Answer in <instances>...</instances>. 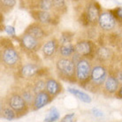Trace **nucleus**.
Instances as JSON below:
<instances>
[{
    "mask_svg": "<svg viewBox=\"0 0 122 122\" xmlns=\"http://www.w3.org/2000/svg\"><path fill=\"white\" fill-rule=\"evenodd\" d=\"M57 70L61 76L66 78V80H70L76 77V66L74 64V61L71 60L67 58H60L57 61L56 64Z\"/></svg>",
    "mask_w": 122,
    "mask_h": 122,
    "instance_id": "1",
    "label": "nucleus"
},
{
    "mask_svg": "<svg viewBox=\"0 0 122 122\" xmlns=\"http://www.w3.org/2000/svg\"><path fill=\"white\" fill-rule=\"evenodd\" d=\"M91 66L87 59L81 58L76 63V78L80 82L85 83L90 79L91 75Z\"/></svg>",
    "mask_w": 122,
    "mask_h": 122,
    "instance_id": "2",
    "label": "nucleus"
},
{
    "mask_svg": "<svg viewBox=\"0 0 122 122\" xmlns=\"http://www.w3.org/2000/svg\"><path fill=\"white\" fill-rule=\"evenodd\" d=\"M97 22L101 29L111 31L116 26V17L111 12H104L100 14Z\"/></svg>",
    "mask_w": 122,
    "mask_h": 122,
    "instance_id": "3",
    "label": "nucleus"
},
{
    "mask_svg": "<svg viewBox=\"0 0 122 122\" xmlns=\"http://www.w3.org/2000/svg\"><path fill=\"white\" fill-rule=\"evenodd\" d=\"M9 106L12 108V110L15 111V112L18 113H25L28 111V104L25 101V99L22 97V96L19 94L12 95L9 98L8 102Z\"/></svg>",
    "mask_w": 122,
    "mask_h": 122,
    "instance_id": "4",
    "label": "nucleus"
},
{
    "mask_svg": "<svg viewBox=\"0 0 122 122\" xmlns=\"http://www.w3.org/2000/svg\"><path fill=\"white\" fill-rule=\"evenodd\" d=\"M107 78V71L103 66H96L92 68L90 80L95 85H102Z\"/></svg>",
    "mask_w": 122,
    "mask_h": 122,
    "instance_id": "5",
    "label": "nucleus"
},
{
    "mask_svg": "<svg viewBox=\"0 0 122 122\" xmlns=\"http://www.w3.org/2000/svg\"><path fill=\"white\" fill-rule=\"evenodd\" d=\"M20 42L21 43L22 47L29 51H36L40 47L39 40L26 33H24V35L20 37Z\"/></svg>",
    "mask_w": 122,
    "mask_h": 122,
    "instance_id": "6",
    "label": "nucleus"
},
{
    "mask_svg": "<svg viewBox=\"0 0 122 122\" xmlns=\"http://www.w3.org/2000/svg\"><path fill=\"white\" fill-rule=\"evenodd\" d=\"M20 60L19 53L12 48H6L2 53V61L8 66H14Z\"/></svg>",
    "mask_w": 122,
    "mask_h": 122,
    "instance_id": "7",
    "label": "nucleus"
},
{
    "mask_svg": "<svg viewBox=\"0 0 122 122\" xmlns=\"http://www.w3.org/2000/svg\"><path fill=\"white\" fill-rule=\"evenodd\" d=\"M75 54L81 57H88L93 52V43L90 41H80L75 44Z\"/></svg>",
    "mask_w": 122,
    "mask_h": 122,
    "instance_id": "8",
    "label": "nucleus"
},
{
    "mask_svg": "<svg viewBox=\"0 0 122 122\" xmlns=\"http://www.w3.org/2000/svg\"><path fill=\"white\" fill-rule=\"evenodd\" d=\"M51 96L45 90L36 94L33 103L34 110H39L43 106H45L46 104H48L51 101Z\"/></svg>",
    "mask_w": 122,
    "mask_h": 122,
    "instance_id": "9",
    "label": "nucleus"
},
{
    "mask_svg": "<svg viewBox=\"0 0 122 122\" xmlns=\"http://www.w3.org/2000/svg\"><path fill=\"white\" fill-rule=\"evenodd\" d=\"M100 14V10H99V7L97 6V5H96L95 3H91L89 4V6L87 7L84 16H85L88 23L94 24L97 21H98Z\"/></svg>",
    "mask_w": 122,
    "mask_h": 122,
    "instance_id": "10",
    "label": "nucleus"
},
{
    "mask_svg": "<svg viewBox=\"0 0 122 122\" xmlns=\"http://www.w3.org/2000/svg\"><path fill=\"white\" fill-rule=\"evenodd\" d=\"M31 15L36 20L43 24H52L53 23V17L49 12V11H42L36 10L31 12Z\"/></svg>",
    "mask_w": 122,
    "mask_h": 122,
    "instance_id": "11",
    "label": "nucleus"
},
{
    "mask_svg": "<svg viewBox=\"0 0 122 122\" xmlns=\"http://www.w3.org/2000/svg\"><path fill=\"white\" fill-rule=\"evenodd\" d=\"M25 33L28 34V35H30V36H34V37H36V38L38 40L43 39L46 36L45 31L43 30V28H42L39 24H37V23L31 24L30 26L26 29Z\"/></svg>",
    "mask_w": 122,
    "mask_h": 122,
    "instance_id": "12",
    "label": "nucleus"
},
{
    "mask_svg": "<svg viewBox=\"0 0 122 122\" xmlns=\"http://www.w3.org/2000/svg\"><path fill=\"white\" fill-rule=\"evenodd\" d=\"M40 71L39 66L35 64H27L24 65L20 70V75L24 78H31L36 75Z\"/></svg>",
    "mask_w": 122,
    "mask_h": 122,
    "instance_id": "13",
    "label": "nucleus"
},
{
    "mask_svg": "<svg viewBox=\"0 0 122 122\" xmlns=\"http://www.w3.org/2000/svg\"><path fill=\"white\" fill-rule=\"evenodd\" d=\"M104 84L105 90L110 94H113L116 91H118L119 81H118L117 77L113 76V75H109V76H107Z\"/></svg>",
    "mask_w": 122,
    "mask_h": 122,
    "instance_id": "14",
    "label": "nucleus"
},
{
    "mask_svg": "<svg viewBox=\"0 0 122 122\" xmlns=\"http://www.w3.org/2000/svg\"><path fill=\"white\" fill-rule=\"evenodd\" d=\"M57 50H58V43H57V41L55 39L47 41L42 47L43 55L47 57V58L52 57L55 54Z\"/></svg>",
    "mask_w": 122,
    "mask_h": 122,
    "instance_id": "15",
    "label": "nucleus"
},
{
    "mask_svg": "<svg viewBox=\"0 0 122 122\" xmlns=\"http://www.w3.org/2000/svg\"><path fill=\"white\" fill-rule=\"evenodd\" d=\"M46 91L52 97L58 96L61 91V85L54 79H49L46 81Z\"/></svg>",
    "mask_w": 122,
    "mask_h": 122,
    "instance_id": "16",
    "label": "nucleus"
},
{
    "mask_svg": "<svg viewBox=\"0 0 122 122\" xmlns=\"http://www.w3.org/2000/svg\"><path fill=\"white\" fill-rule=\"evenodd\" d=\"M68 92L73 94L74 97H76L79 100H81L83 103H86V104H89L91 102V97H89V95L85 93L83 91H81V90H78L76 89H73V88H68Z\"/></svg>",
    "mask_w": 122,
    "mask_h": 122,
    "instance_id": "17",
    "label": "nucleus"
},
{
    "mask_svg": "<svg viewBox=\"0 0 122 122\" xmlns=\"http://www.w3.org/2000/svg\"><path fill=\"white\" fill-rule=\"evenodd\" d=\"M59 52L63 57H70L73 53H75V46L72 44V43H62L59 47Z\"/></svg>",
    "mask_w": 122,
    "mask_h": 122,
    "instance_id": "18",
    "label": "nucleus"
},
{
    "mask_svg": "<svg viewBox=\"0 0 122 122\" xmlns=\"http://www.w3.org/2000/svg\"><path fill=\"white\" fill-rule=\"evenodd\" d=\"M97 57L100 61H107L112 56V51L107 47H100L97 50Z\"/></svg>",
    "mask_w": 122,
    "mask_h": 122,
    "instance_id": "19",
    "label": "nucleus"
},
{
    "mask_svg": "<svg viewBox=\"0 0 122 122\" xmlns=\"http://www.w3.org/2000/svg\"><path fill=\"white\" fill-rule=\"evenodd\" d=\"M35 5V8L42 11H51L53 7L51 0H36Z\"/></svg>",
    "mask_w": 122,
    "mask_h": 122,
    "instance_id": "20",
    "label": "nucleus"
},
{
    "mask_svg": "<svg viewBox=\"0 0 122 122\" xmlns=\"http://www.w3.org/2000/svg\"><path fill=\"white\" fill-rule=\"evenodd\" d=\"M2 117L6 120H13L17 117V113L10 106L5 107V108L2 109Z\"/></svg>",
    "mask_w": 122,
    "mask_h": 122,
    "instance_id": "21",
    "label": "nucleus"
},
{
    "mask_svg": "<svg viewBox=\"0 0 122 122\" xmlns=\"http://www.w3.org/2000/svg\"><path fill=\"white\" fill-rule=\"evenodd\" d=\"M53 8L58 11V12H65L66 9V0H51Z\"/></svg>",
    "mask_w": 122,
    "mask_h": 122,
    "instance_id": "22",
    "label": "nucleus"
},
{
    "mask_svg": "<svg viewBox=\"0 0 122 122\" xmlns=\"http://www.w3.org/2000/svg\"><path fill=\"white\" fill-rule=\"evenodd\" d=\"M58 119H59V112L57 110L56 107H52L51 109V111H50L48 116L44 119V121L52 122L58 120Z\"/></svg>",
    "mask_w": 122,
    "mask_h": 122,
    "instance_id": "23",
    "label": "nucleus"
},
{
    "mask_svg": "<svg viewBox=\"0 0 122 122\" xmlns=\"http://www.w3.org/2000/svg\"><path fill=\"white\" fill-rule=\"evenodd\" d=\"M46 89V81H43V80H38L34 84L33 87V91L35 92V94L40 93V92L45 90Z\"/></svg>",
    "mask_w": 122,
    "mask_h": 122,
    "instance_id": "24",
    "label": "nucleus"
},
{
    "mask_svg": "<svg viewBox=\"0 0 122 122\" xmlns=\"http://www.w3.org/2000/svg\"><path fill=\"white\" fill-rule=\"evenodd\" d=\"M34 93L35 92L33 90H30V89H28V90H24V91L22 92V97L24 98L25 101L27 102V104H30L31 103H34V99H35V97L36 96H34Z\"/></svg>",
    "mask_w": 122,
    "mask_h": 122,
    "instance_id": "25",
    "label": "nucleus"
},
{
    "mask_svg": "<svg viewBox=\"0 0 122 122\" xmlns=\"http://www.w3.org/2000/svg\"><path fill=\"white\" fill-rule=\"evenodd\" d=\"M16 5V0H1V5H2V9L4 11H7L12 9Z\"/></svg>",
    "mask_w": 122,
    "mask_h": 122,
    "instance_id": "26",
    "label": "nucleus"
},
{
    "mask_svg": "<svg viewBox=\"0 0 122 122\" xmlns=\"http://www.w3.org/2000/svg\"><path fill=\"white\" fill-rule=\"evenodd\" d=\"M73 34L71 33H63L62 36L60 37V44L62 43H71L72 42V38H73Z\"/></svg>",
    "mask_w": 122,
    "mask_h": 122,
    "instance_id": "27",
    "label": "nucleus"
},
{
    "mask_svg": "<svg viewBox=\"0 0 122 122\" xmlns=\"http://www.w3.org/2000/svg\"><path fill=\"white\" fill-rule=\"evenodd\" d=\"M5 32L8 34V35L12 36H15V29H14V28H13L12 26H6L5 28Z\"/></svg>",
    "mask_w": 122,
    "mask_h": 122,
    "instance_id": "28",
    "label": "nucleus"
},
{
    "mask_svg": "<svg viewBox=\"0 0 122 122\" xmlns=\"http://www.w3.org/2000/svg\"><path fill=\"white\" fill-rule=\"evenodd\" d=\"M73 118H74V113H70V114H66V116L61 119L62 122H71L73 121Z\"/></svg>",
    "mask_w": 122,
    "mask_h": 122,
    "instance_id": "29",
    "label": "nucleus"
},
{
    "mask_svg": "<svg viewBox=\"0 0 122 122\" xmlns=\"http://www.w3.org/2000/svg\"><path fill=\"white\" fill-rule=\"evenodd\" d=\"M92 113H93V115H94L95 117H103L104 116L103 112L100 110H98V109H97V108H94V109L92 110Z\"/></svg>",
    "mask_w": 122,
    "mask_h": 122,
    "instance_id": "30",
    "label": "nucleus"
},
{
    "mask_svg": "<svg viewBox=\"0 0 122 122\" xmlns=\"http://www.w3.org/2000/svg\"><path fill=\"white\" fill-rule=\"evenodd\" d=\"M115 15H116V17L118 19H119V20H122V7H119V8H117L116 10H115Z\"/></svg>",
    "mask_w": 122,
    "mask_h": 122,
    "instance_id": "31",
    "label": "nucleus"
},
{
    "mask_svg": "<svg viewBox=\"0 0 122 122\" xmlns=\"http://www.w3.org/2000/svg\"><path fill=\"white\" fill-rule=\"evenodd\" d=\"M117 79L119 81V83L122 84V71H119V73H117Z\"/></svg>",
    "mask_w": 122,
    "mask_h": 122,
    "instance_id": "32",
    "label": "nucleus"
},
{
    "mask_svg": "<svg viewBox=\"0 0 122 122\" xmlns=\"http://www.w3.org/2000/svg\"><path fill=\"white\" fill-rule=\"evenodd\" d=\"M118 97L119 98H122V86L120 87V89H119V92H118Z\"/></svg>",
    "mask_w": 122,
    "mask_h": 122,
    "instance_id": "33",
    "label": "nucleus"
},
{
    "mask_svg": "<svg viewBox=\"0 0 122 122\" xmlns=\"http://www.w3.org/2000/svg\"><path fill=\"white\" fill-rule=\"evenodd\" d=\"M120 46H121V49H122V42H121V44H120Z\"/></svg>",
    "mask_w": 122,
    "mask_h": 122,
    "instance_id": "34",
    "label": "nucleus"
}]
</instances>
